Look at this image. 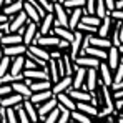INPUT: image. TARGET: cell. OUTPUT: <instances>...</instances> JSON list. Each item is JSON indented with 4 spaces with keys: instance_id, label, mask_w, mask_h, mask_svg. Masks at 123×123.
<instances>
[{
    "instance_id": "cell-1",
    "label": "cell",
    "mask_w": 123,
    "mask_h": 123,
    "mask_svg": "<svg viewBox=\"0 0 123 123\" xmlns=\"http://www.w3.org/2000/svg\"><path fill=\"white\" fill-rule=\"evenodd\" d=\"M40 37V33H38V22H27V25H25V30H23V33H22V42H23V45H32V43H37V38Z\"/></svg>"
},
{
    "instance_id": "cell-2",
    "label": "cell",
    "mask_w": 123,
    "mask_h": 123,
    "mask_svg": "<svg viewBox=\"0 0 123 123\" xmlns=\"http://www.w3.org/2000/svg\"><path fill=\"white\" fill-rule=\"evenodd\" d=\"M27 22H28V17H27V13H25L23 8H22L20 12H17L15 15L8 17V22H7V33H13V32H17L20 27L27 25Z\"/></svg>"
},
{
    "instance_id": "cell-3",
    "label": "cell",
    "mask_w": 123,
    "mask_h": 123,
    "mask_svg": "<svg viewBox=\"0 0 123 123\" xmlns=\"http://www.w3.org/2000/svg\"><path fill=\"white\" fill-rule=\"evenodd\" d=\"M53 25H62V27H67L68 25V13H67V8L60 3V0L53 2Z\"/></svg>"
},
{
    "instance_id": "cell-4",
    "label": "cell",
    "mask_w": 123,
    "mask_h": 123,
    "mask_svg": "<svg viewBox=\"0 0 123 123\" xmlns=\"http://www.w3.org/2000/svg\"><path fill=\"white\" fill-rule=\"evenodd\" d=\"M82 40H83V32H80V30H73V38H72V42H70V48H68V55H70L72 62H75V58L80 55Z\"/></svg>"
},
{
    "instance_id": "cell-5",
    "label": "cell",
    "mask_w": 123,
    "mask_h": 123,
    "mask_svg": "<svg viewBox=\"0 0 123 123\" xmlns=\"http://www.w3.org/2000/svg\"><path fill=\"white\" fill-rule=\"evenodd\" d=\"M97 86H98V70L97 68H86V75H85L82 88L86 92H95Z\"/></svg>"
},
{
    "instance_id": "cell-6",
    "label": "cell",
    "mask_w": 123,
    "mask_h": 123,
    "mask_svg": "<svg viewBox=\"0 0 123 123\" xmlns=\"http://www.w3.org/2000/svg\"><path fill=\"white\" fill-rule=\"evenodd\" d=\"M97 70H98V80H100L103 85H108V86H110L111 82H113V72L110 70V67L106 65V62L100 60Z\"/></svg>"
},
{
    "instance_id": "cell-7",
    "label": "cell",
    "mask_w": 123,
    "mask_h": 123,
    "mask_svg": "<svg viewBox=\"0 0 123 123\" xmlns=\"http://www.w3.org/2000/svg\"><path fill=\"white\" fill-rule=\"evenodd\" d=\"M105 62H106V65L110 67L111 72L118 67V63H120V50H118V47L111 45V47L106 48V58H105Z\"/></svg>"
},
{
    "instance_id": "cell-8",
    "label": "cell",
    "mask_w": 123,
    "mask_h": 123,
    "mask_svg": "<svg viewBox=\"0 0 123 123\" xmlns=\"http://www.w3.org/2000/svg\"><path fill=\"white\" fill-rule=\"evenodd\" d=\"M58 40H60V38H58L57 35H53V33H50V35H40V37L37 38V45H40V47L47 48V50L50 52V50L57 48Z\"/></svg>"
},
{
    "instance_id": "cell-9",
    "label": "cell",
    "mask_w": 123,
    "mask_h": 123,
    "mask_svg": "<svg viewBox=\"0 0 123 123\" xmlns=\"http://www.w3.org/2000/svg\"><path fill=\"white\" fill-rule=\"evenodd\" d=\"M70 86H72V75H63L55 83H52V92L55 95V93H60V92H67Z\"/></svg>"
},
{
    "instance_id": "cell-10",
    "label": "cell",
    "mask_w": 123,
    "mask_h": 123,
    "mask_svg": "<svg viewBox=\"0 0 123 123\" xmlns=\"http://www.w3.org/2000/svg\"><path fill=\"white\" fill-rule=\"evenodd\" d=\"M58 105V102H57V98H55V95L52 97V98H48V100H45L43 103H40V105H37V113H38V118H40L42 122H43V117L50 111V110H53L55 106Z\"/></svg>"
},
{
    "instance_id": "cell-11",
    "label": "cell",
    "mask_w": 123,
    "mask_h": 123,
    "mask_svg": "<svg viewBox=\"0 0 123 123\" xmlns=\"http://www.w3.org/2000/svg\"><path fill=\"white\" fill-rule=\"evenodd\" d=\"M73 63L78 67H85V68H97L100 63V58H95L92 55H78Z\"/></svg>"
},
{
    "instance_id": "cell-12",
    "label": "cell",
    "mask_w": 123,
    "mask_h": 123,
    "mask_svg": "<svg viewBox=\"0 0 123 123\" xmlns=\"http://www.w3.org/2000/svg\"><path fill=\"white\" fill-rule=\"evenodd\" d=\"M23 63H25V53H23V55H17V57H12V63H10L8 73L13 75V77L22 75V72H23Z\"/></svg>"
},
{
    "instance_id": "cell-13",
    "label": "cell",
    "mask_w": 123,
    "mask_h": 123,
    "mask_svg": "<svg viewBox=\"0 0 123 123\" xmlns=\"http://www.w3.org/2000/svg\"><path fill=\"white\" fill-rule=\"evenodd\" d=\"M52 97H53V92H52V88H48V90H40V92H32V95L28 97V100L37 106V105L43 103L45 100H48Z\"/></svg>"
},
{
    "instance_id": "cell-14",
    "label": "cell",
    "mask_w": 123,
    "mask_h": 123,
    "mask_svg": "<svg viewBox=\"0 0 123 123\" xmlns=\"http://www.w3.org/2000/svg\"><path fill=\"white\" fill-rule=\"evenodd\" d=\"M55 98H57V102L58 105L62 106H67L68 110H75L77 108V102L67 93V92H60V93H55Z\"/></svg>"
},
{
    "instance_id": "cell-15",
    "label": "cell",
    "mask_w": 123,
    "mask_h": 123,
    "mask_svg": "<svg viewBox=\"0 0 123 123\" xmlns=\"http://www.w3.org/2000/svg\"><path fill=\"white\" fill-rule=\"evenodd\" d=\"M23 100H25V98H23L22 95L12 92V93L5 95V97H0V106H15L17 103L23 102Z\"/></svg>"
},
{
    "instance_id": "cell-16",
    "label": "cell",
    "mask_w": 123,
    "mask_h": 123,
    "mask_svg": "<svg viewBox=\"0 0 123 123\" xmlns=\"http://www.w3.org/2000/svg\"><path fill=\"white\" fill-rule=\"evenodd\" d=\"M10 86H12V90H13L15 93L22 95L23 98H28V97L32 95V90H30V86H28L27 83L23 82V80H17V82H12V83H10Z\"/></svg>"
},
{
    "instance_id": "cell-17",
    "label": "cell",
    "mask_w": 123,
    "mask_h": 123,
    "mask_svg": "<svg viewBox=\"0 0 123 123\" xmlns=\"http://www.w3.org/2000/svg\"><path fill=\"white\" fill-rule=\"evenodd\" d=\"M23 12L27 13V17H28V20L30 22H40V13H38V10L35 8V5L30 2V0H25L23 2Z\"/></svg>"
},
{
    "instance_id": "cell-18",
    "label": "cell",
    "mask_w": 123,
    "mask_h": 123,
    "mask_svg": "<svg viewBox=\"0 0 123 123\" xmlns=\"http://www.w3.org/2000/svg\"><path fill=\"white\" fill-rule=\"evenodd\" d=\"M27 50H28L32 55H35L37 58H42V60H45V62L50 60V53H48V50H47V48H43V47H40V45H37V43L28 45V47H27Z\"/></svg>"
},
{
    "instance_id": "cell-19",
    "label": "cell",
    "mask_w": 123,
    "mask_h": 123,
    "mask_svg": "<svg viewBox=\"0 0 123 123\" xmlns=\"http://www.w3.org/2000/svg\"><path fill=\"white\" fill-rule=\"evenodd\" d=\"M83 15V10L82 7H77V8H72L70 10V13H68V28L70 30H75L77 28V25H78V22H80V18H82Z\"/></svg>"
},
{
    "instance_id": "cell-20",
    "label": "cell",
    "mask_w": 123,
    "mask_h": 123,
    "mask_svg": "<svg viewBox=\"0 0 123 123\" xmlns=\"http://www.w3.org/2000/svg\"><path fill=\"white\" fill-rule=\"evenodd\" d=\"M52 33L57 35L58 38H63L68 42H72V38H73V30H70L68 27H62V25H53Z\"/></svg>"
},
{
    "instance_id": "cell-21",
    "label": "cell",
    "mask_w": 123,
    "mask_h": 123,
    "mask_svg": "<svg viewBox=\"0 0 123 123\" xmlns=\"http://www.w3.org/2000/svg\"><path fill=\"white\" fill-rule=\"evenodd\" d=\"M77 110L83 111L85 115H88L92 118H95L97 113H98V106H95L93 103H90V102H77Z\"/></svg>"
},
{
    "instance_id": "cell-22",
    "label": "cell",
    "mask_w": 123,
    "mask_h": 123,
    "mask_svg": "<svg viewBox=\"0 0 123 123\" xmlns=\"http://www.w3.org/2000/svg\"><path fill=\"white\" fill-rule=\"evenodd\" d=\"M25 52H27V45H23V43H17V45H7V47H3V55H8V57L23 55Z\"/></svg>"
},
{
    "instance_id": "cell-23",
    "label": "cell",
    "mask_w": 123,
    "mask_h": 123,
    "mask_svg": "<svg viewBox=\"0 0 123 123\" xmlns=\"http://www.w3.org/2000/svg\"><path fill=\"white\" fill-rule=\"evenodd\" d=\"M88 43L90 45H93V47H100V48H108V47H111V42L108 37H98V35H95V33H92L90 37H88Z\"/></svg>"
},
{
    "instance_id": "cell-24",
    "label": "cell",
    "mask_w": 123,
    "mask_h": 123,
    "mask_svg": "<svg viewBox=\"0 0 123 123\" xmlns=\"http://www.w3.org/2000/svg\"><path fill=\"white\" fill-rule=\"evenodd\" d=\"M22 8H23V2H20V0H12L10 3H7V5H3V8H2V12H3L5 15H8V17H12V15H15L17 12H20Z\"/></svg>"
},
{
    "instance_id": "cell-25",
    "label": "cell",
    "mask_w": 123,
    "mask_h": 123,
    "mask_svg": "<svg viewBox=\"0 0 123 123\" xmlns=\"http://www.w3.org/2000/svg\"><path fill=\"white\" fill-rule=\"evenodd\" d=\"M0 43H2L3 47H7V45H17V43H23V42H22L20 33L13 32V33H3L2 38H0Z\"/></svg>"
},
{
    "instance_id": "cell-26",
    "label": "cell",
    "mask_w": 123,
    "mask_h": 123,
    "mask_svg": "<svg viewBox=\"0 0 123 123\" xmlns=\"http://www.w3.org/2000/svg\"><path fill=\"white\" fill-rule=\"evenodd\" d=\"M22 103H23V106H25V111H27V115H28V120H30V122H38L40 118H38V113H37V106L30 102L28 98H25Z\"/></svg>"
},
{
    "instance_id": "cell-27",
    "label": "cell",
    "mask_w": 123,
    "mask_h": 123,
    "mask_svg": "<svg viewBox=\"0 0 123 123\" xmlns=\"http://www.w3.org/2000/svg\"><path fill=\"white\" fill-rule=\"evenodd\" d=\"M28 86H30V90H32V92L48 90V88H52V82H50L48 78H45V80H32Z\"/></svg>"
},
{
    "instance_id": "cell-28",
    "label": "cell",
    "mask_w": 123,
    "mask_h": 123,
    "mask_svg": "<svg viewBox=\"0 0 123 123\" xmlns=\"http://www.w3.org/2000/svg\"><path fill=\"white\" fill-rule=\"evenodd\" d=\"M70 122H78V123H90L92 122V117H88V115H85L83 111L80 110H72L70 111Z\"/></svg>"
},
{
    "instance_id": "cell-29",
    "label": "cell",
    "mask_w": 123,
    "mask_h": 123,
    "mask_svg": "<svg viewBox=\"0 0 123 123\" xmlns=\"http://www.w3.org/2000/svg\"><path fill=\"white\" fill-rule=\"evenodd\" d=\"M15 113H17V120L20 123H30V120H28V115H27V111H25V106H23V103H17L15 106Z\"/></svg>"
},
{
    "instance_id": "cell-30",
    "label": "cell",
    "mask_w": 123,
    "mask_h": 123,
    "mask_svg": "<svg viewBox=\"0 0 123 123\" xmlns=\"http://www.w3.org/2000/svg\"><path fill=\"white\" fill-rule=\"evenodd\" d=\"M3 120L7 123H17V113H15V108L13 106H5V111H3Z\"/></svg>"
},
{
    "instance_id": "cell-31",
    "label": "cell",
    "mask_w": 123,
    "mask_h": 123,
    "mask_svg": "<svg viewBox=\"0 0 123 123\" xmlns=\"http://www.w3.org/2000/svg\"><path fill=\"white\" fill-rule=\"evenodd\" d=\"M10 63H12V57H8V55H2L0 57V77H3L5 73H8Z\"/></svg>"
},
{
    "instance_id": "cell-32",
    "label": "cell",
    "mask_w": 123,
    "mask_h": 123,
    "mask_svg": "<svg viewBox=\"0 0 123 123\" xmlns=\"http://www.w3.org/2000/svg\"><path fill=\"white\" fill-rule=\"evenodd\" d=\"M58 115H60V108H58V105H57L53 110H50V111L43 117V122H47V123H57V122H58Z\"/></svg>"
},
{
    "instance_id": "cell-33",
    "label": "cell",
    "mask_w": 123,
    "mask_h": 123,
    "mask_svg": "<svg viewBox=\"0 0 123 123\" xmlns=\"http://www.w3.org/2000/svg\"><path fill=\"white\" fill-rule=\"evenodd\" d=\"M80 22H82V23H86V25H92V27H98L100 22H102V18H98L95 13H92V15H82Z\"/></svg>"
},
{
    "instance_id": "cell-34",
    "label": "cell",
    "mask_w": 123,
    "mask_h": 123,
    "mask_svg": "<svg viewBox=\"0 0 123 123\" xmlns=\"http://www.w3.org/2000/svg\"><path fill=\"white\" fill-rule=\"evenodd\" d=\"M106 13H110V12L106 10L105 2H103V0H95V15H97L98 18H103Z\"/></svg>"
},
{
    "instance_id": "cell-35",
    "label": "cell",
    "mask_w": 123,
    "mask_h": 123,
    "mask_svg": "<svg viewBox=\"0 0 123 123\" xmlns=\"http://www.w3.org/2000/svg\"><path fill=\"white\" fill-rule=\"evenodd\" d=\"M58 108H60L58 123H68L70 122V111H72V110H68L67 106H62V105H58Z\"/></svg>"
},
{
    "instance_id": "cell-36",
    "label": "cell",
    "mask_w": 123,
    "mask_h": 123,
    "mask_svg": "<svg viewBox=\"0 0 123 123\" xmlns=\"http://www.w3.org/2000/svg\"><path fill=\"white\" fill-rule=\"evenodd\" d=\"M62 57H63V62H65V72H67V75H72L73 73V62L70 58L68 52H63Z\"/></svg>"
},
{
    "instance_id": "cell-37",
    "label": "cell",
    "mask_w": 123,
    "mask_h": 123,
    "mask_svg": "<svg viewBox=\"0 0 123 123\" xmlns=\"http://www.w3.org/2000/svg\"><path fill=\"white\" fill-rule=\"evenodd\" d=\"M75 30H80V32H83V33H97V27L86 25V23H82V22H78V25H77Z\"/></svg>"
},
{
    "instance_id": "cell-38",
    "label": "cell",
    "mask_w": 123,
    "mask_h": 123,
    "mask_svg": "<svg viewBox=\"0 0 123 123\" xmlns=\"http://www.w3.org/2000/svg\"><path fill=\"white\" fill-rule=\"evenodd\" d=\"M110 17H111L113 20L123 22V8H113V10L110 12Z\"/></svg>"
},
{
    "instance_id": "cell-39",
    "label": "cell",
    "mask_w": 123,
    "mask_h": 123,
    "mask_svg": "<svg viewBox=\"0 0 123 123\" xmlns=\"http://www.w3.org/2000/svg\"><path fill=\"white\" fill-rule=\"evenodd\" d=\"M13 90H12V86H10V83H0V97H5V95H8V93H12Z\"/></svg>"
},
{
    "instance_id": "cell-40",
    "label": "cell",
    "mask_w": 123,
    "mask_h": 123,
    "mask_svg": "<svg viewBox=\"0 0 123 123\" xmlns=\"http://www.w3.org/2000/svg\"><path fill=\"white\" fill-rule=\"evenodd\" d=\"M57 48H58L60 52H68V48H70V42L60 38V40H58V43H57Z\"/></svg>"
},
{
    "instance_id": "cell-41",
    "label": "cell",
    "mask_w": 123,
    "mask_h": 123,
    "mask_svg": "<svg viewBox=\"0 0 123 123\" xmlns=\"http://www.w3.org/2000/svg\"><path fill=\"white\" fill-rule=\"evenodd\" d=\"M103 2H105V7H106L108 12H111L115 8V0H103Z\"/></svg>"
},
{
    "instance_id": "cell-42",
    "label": "cell",
    "mask_w": 123,
    "mask_h": 123,
    "mask_svg": "<svg viewBox=\"0 0 123 123\" xmlns=\"http://www.w3.org/2000/svg\"><path fill=\"white\" fill-rule=\"evenodd\" d=\"M111 93H113V98H123V88L115 90V92H111Z\"/></svg>"
},
{
    "instance_id": "cell-43",
    "label": "cell",
    "mask_w": 123,
    "mask_h": 123,
    "mask_svg": "<svg viewBox=\"0 0 123 123\" xmlns=\"http://www.w3.org/2000/svg\"><path fill=\"white\" fill-rule=\"evenodd\" d=\"M8 22V15H5L3 12L0 13V25H3V23H7Z\"/></svg>"
},
{
    "instance_id": "cell-44",
    "label": "cell",
    "mask_w": 123,
    "mask_h": 123,
    "mask_svg": "<svg viewBox=\"0 0 123 123\" xmlns=\"http://www.w3.org/2000/svg\"><path fill=\"white\" fill-rule=\"evenodd\" d=\"M2 55H3V45L0 43V57H2Z\"/></svg>"
},
{
    "instance_id": "cell-45",
    "label": "cell",
    "mask_w": 123,
    "mask_h": 123,
    "mask_svg": "<svg viewBox=\"0 0 123 123\" xmlns=\"http://www.w3.org/2000/svg\"><path fill=\"white\" fill-rule=\"evenodd\" d=\"M120 63H123V53H120Z\"/></svg>"
},
{
    "instance_id": "cell-46",
    "label": "cell",
    "mask_w": 123,
    "mask_h": 123,
    "mask_svg": "<svg viewBox=\"0 0 123 123\" xmlns=\"http://www.w3.org/2000/svg\"><path fill=\"white\" fill-rule=\"evenodd\" d=\"M3 33H5V32H3V30H0V38H2V35H3Z\"/></svg>"
},
{
    "instance_id": "cell-47",
    "label": "cell",
    "mask_w": 123,
    "mask_h": 123,
    "mask_svg": "<svg viewBox=\"0 0 123 123\" xmlns=\"http://www.w3.org/2000/svg\"><path fill=\"white\" fill-rule=\"evenodd\" d=\"M50 2H52V3H53V2H57V0H50Z\"/></svg>"
},
{
    "instance_id": "cell-48",
    "label": "cell",
    "mask_w": 123,
    "mask_h": 123,
    "mask_svg": "<svg viewBox=\"0 0 123 123\" xmlns=\"http://www.w3.org/2000/svg\"><path fill=\"white\" fill-rule=\"evenodd\" d=\"M120 113H122V115H123V110H122V111H120Z\"/></svg>"
},
{
    "instance_id": "cell-49",
    "label": "cell",
    "mask_w": 123,
    "mask_h": 123,
    "mask_svg": "<svg viewBox=\"0 0 123 123\" xmlns=\"http://www.w3.org/2000/svg\"><path fill=\"white\" fill-rule=\"evenodd\" d=\"M20 2H25V0H20Z\"/></svg>"
}]
</instances>
